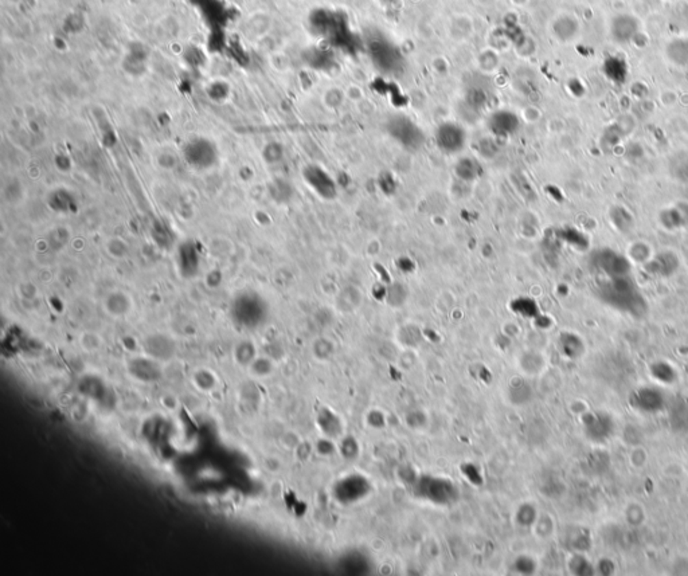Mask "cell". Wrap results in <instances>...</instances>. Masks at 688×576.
<instances>
[{
    "mask_svg": "<svg viewBox=\"0 0 688 576\" xmlns=\"http://www.w3.org/2000/svg\"><path fill=\"white\" fill-rule=\"evenodd\" d=\"M309 26L315 36L326 39L332 47L346 54H357L362 47V40L353 31L350 19L343 11L316 8L309 16Z\"/></svg>",
    "mask_w": 688,
    "mask_h": 576,
    "instance_id": "1",
    "label": "cell"
},
{
    "mask_svg": "<svg viewBox=\"0 0 688 576\" xmlns=\"http://www.w3.org/2000/svg\"><path fill=\"white\" fill-rule=\"evenodd\" d=\"M370 61L381 73L396 74L403 68V54L385 36H375L366 44Z\"/></svg>",
    "mask_w": 688,
    "mask_h": 576,
    "instance_id": "2",
    "label": "cell"
},
{
    "mask_svg": "<svg viewBox=\"0 0 688 576\" xmlns=\"http://www.w3.org/2000/svg\"><path fill=\"white\" fill-rule=\"evenodd\" d=\"M386 131L397 144L409 152L420 150L425 144V133L422 129L403 114L390 117L386 124Z\"/></svg>",
    "mask_w": 688,
    "mask_h": 576,
    "instance_id": "3",
    "label": "cell"
},
{
    "mask_svg": "<svg viewBox=\"0 0 688 576\" xmlns=\"http://www.w3.org/2000/svg\"><path fill=\"white\" fill-rule=\"evenodd\" d=\"M602 298L617 309L626 311L633 315L640 311L641 302H644L626 276L612 278L611 283L602 289Z\"/></svg>",
    "mask_w": 688,
    "mask_h": 576,
    "instance_id": "4",
    "label": "cell"
},
{
    "mask_svg": "<svg viewBox=\"0 0 688 576\" xmlns=\"http://www.w3.org/2000/svg\"><path fill=\"white\" fill-rule=\"evenodd\" d=\"M435 144L445 155H459L468 144V132L456 121H444L435 128Z\"/></svg>",
    "mask_w": 688,
    "mask_h": 576,
    "instance_id": "5",
    "label": "cell"
},
{
    "mask_svg": "<svg viewBox=\"0 0 688 576\" xmlns=\"http://www.w3.org/2000/svg\"><path fill=\"white\" fill-rule=\"evenodd\" d=\"M186 163L196 171H209L217 166L219 153L217 145L209 139H194L183 150Z\"/></svg>",
    "mask_w": 688,
    "mask_h": 576,
    "instance_id": "6",
    "label": "cell"
},
{
    "mask_svg": "<svg viewBox=\"0 0 688 576\" xmlns=\"http://www.w3.org/2000/svg\"><path fill=\"white\" fill-rule=\"evenodd\" d=\"M414 486L420 497L428 499L437 504H449L457 497L456 488L446 480L422 477Z\"/></svg>",
    "mask_w": 688,
    "mask_h": 576,
    "instance_id": "7",
    "label": "cell"
},
{
    "mask_svg": "<svg viewBox=\"0 0 688 576\" xmlns=\"http://www.w3.org/2000/svg\"><path fill=\"white\" fill-rule=\"evenodd\" d=\"M305 184L322 199L333 200L337 196V185L326 170L318 164H309L303 170Z\"/></svg>",
    "mask_w": 688,
    "mask_h": 576,
    "instance_id": "8",
    "label": "cell"
},
{
    "mask_svg": "<svg viewBox=\"0 0 688 576\" xmlns=\"http://www.w3.org/2000/svg\"><path fill=\"white\" fill-rule=\"evenodd\" d=\"M520 127V117L509 109H498L492 112L487 120V128L496 139H508L516 135Z\"/></svg>",
    "mask_w": 688,
    "mask_h": 576,
    "instance_id": "9",
    "label": "cell"
},
{
    "mask_svg": "<svg viewBox=\"0 0 688 576\" xmlns=\"http://www.w3.org/2000/svg\"><path fill=\"white\" fill-rule=\"evenodd\" d=\"M582 425L586 436L597 443L608 441L615 432L613 419L608 414L601 411L586 414L582 419Z\"/></svg>",
    "mask_w": 688,
    "mask_h": 576,
    "instance_id": "10",
    "label": "cell"
},
{
    "mask_svg": "<svg viewBox=\"0 0 688 576\" xmlns=\"http://www.w3.org/2000/svg\"><path fill=\"white\" fill-rule=\"evenodd\" d=\"M370 492V484L361 475H351L335 486V497L342 504H351L363 499Z\"/></svg>",
    "mask_w": 688,
    "mask_h": 576,
    "instance_id": "11",
    "label": "cell"
},
{
    "mask_svg": "<svg viewBox=\"0 0 688 576\" xmlns=\"http://www.w3.org/2000/svg\"><path fill=\"white\" fill-rule=\"evenodd\" d=\"M264 313H265L264 302L255 294H244L235 301L234 315L241 324H257L262 319Z\"/></svg>",
    "mask_w": 688,
    "mask_h": 576,
    "instance_id": "12",
    "label": "cell"
},
{
    "mask_svg": "<svg viewBox=\"0 0 688 576\" xmlns=\"http://www.w3.org/2000/svg\"><path fill=\"white\" fill-rule=\"evenodd\" d=\"M629 402L635 410L647 414L659 413L665 407V396L660 390L653 387L639 389L630 395Z\"/></svg>",
    "mask_w": 688,
    "mask_h": 576,
    "instance_id": "13",
    "label": "cell"
},
{
    "mask_svg": "<svg viewBox=\"0 0 688 576\" xmlns=\"http://www.w3.org/2000/svg\"><path fill=\"white\" fill-rule=\"evenodd\" d=\"M144 351L155 361H168L175 354V341L164 333H155L145 339Z\"/></svg>",
    "mask_w": 688,
    "mask_h": 576,
    "instance_id": "14",
    "label": "cell"
},
{
    "mask_svg": "<svg viewBox=\"0 0 688 576\" xmlns=\"http://www.w3.org/2000/svg\"><path fill=\"white\" fill-rule=\"evenodd\" d=\"M640 22L629 14H620L611 21V36L616 42H629L637 36Z\"/></svg>",
    "mask_w": 688,
    "mask_h": 576,
    "instance_id": "15",
    "label": "cell"
},
{
    "mask_svg": "<svg viewBox=\"0 0 688 576\" xmlns=\"http://www.w3.org/2000/svg\"><path fill=\"white\" fill-rule=\"evenodd\" d=\"M178 265L181 274L191 277L199 269V252L194 241H184L178 248Z\"/></svg>",
    "mask_w": 688,
    "mask_h": 576,
    "instance_id": "16",
    "label": "cell"
},
{
    "mask_svg": "<svg viewBox=\"0 0 688 576\" xmlns=\"http://www.w3.org/2000/svg\"><path fill=\"white\" fill-rule=\"evenodd\" d=\"M133 302L128 293L113 290L104 300V309L112 317H124L132 311Z\"/></svg>",
    "mask_w": 688,
    "mask_h": 576,
    "instance_id": "17",
    "label": "cell"
},
{
    "mask_svg": "<svg viewBox=\"0 0 688 576\" xmlns=\"http://www.w3.org/2000/svg\"><path fill=\"white\" fill-rule=\"evenodd\" d=\"M129 371L131 374L140 380L145 382H153L160 378V367L157 364V361L146 356H139L129 361Z\"/></svg>",
    "mask_w": 688,
    "mask_h": 576,
    "instance_id": "18",
    "label": "cell"
},
{
    "mask_svg": "<svg viewBox=\"0 0 688 576\" xmlns=\"http://www.w3.org/2000/svg\"><path fill=\"white\" fill-rule=\"evenodd\" d=\"M552 34L561 42L573 40L578 36L580 25L578 21L570 15H561L552 22Z\"/></svg>",
    "mask_w": 688,
    "mask_h": 576,
    "instance_id": "19",
    "label": "cell"
},
{
    "mask_svg": "<svg viewBox=\"0 0 688 576\" xmlns=\"http://www.w3.org/2000/svg\"><path fill=\"white\" fill-rule=\"evenodd\" d=\"M455 175L459 181L464 183H472L477 181L481 175V164L474 157H461L457 160L455 166Z\"/></svg>",
    "mask_w": 688,
    "mask_h": 576,
    "instance_id": "20",
    "label": "cell"
},
{
    "mask_svg": "<svg viewBox=\"0 0 688 576\" xmlns=\"http://www.w3.org/2000/svg\"><path fill=\"white\" fill-rule=\"evenodd\" d=\"M665 54L668 60L678 66L688 65V38H676L671 40L665 47Z\"/></svg>",
    "mask_w": 688,
    "mask_h": 576,
    "instance_id": "21",
    "label": "cell"
},
{
    "mask_svg": "<svg viewBox=\"0 0 688 576\" xmlns=\"http://www.w3.org/2000/svg\"><path fill=\"white\" fill-rule=\"evenodd\" d=\"M559 345L562 352L570 359L580 358L583 354V343L574 333H562L559 339Z\"/></svg>",
    "mask_w": 688,
    "mask_h": 576,
    "instance_id": "22",
    "label": "cell"
},
{
    "mask_svg": "<svg viewBox=\"0 0 688 576\" xmlns=\"http://www.w3.org/2000/svg\"><path fill=\"white\" fill-rule=\"evenodd\" d=\"M466 104L473 109V110H481L488 105L489 101V94L488 92L481 88V86H471L466 92Z\"/></svg>",
    "mask_w": 688,
    "mask_h": 576,
    "instance_id": "23",
    "label": "cell"
},
{
    "mask_svg": "<svg viewBox=\"0 0 688 576\" xmlns=\"http://www.w3.org/2000/svg\"><path fill=\"white\" fill-rule=\"evenodd\" d=\"M318 423L322 428V430L326 432L327 435H329V436H336L340 432V421H339V418L333 413H331L329 410H327V408H323L319 413Z\"/></svg>",
    "mask_w": 688,
    "mask_h": 576,
    "instance_id": "24",
    "label": "cell"
},
{
    "mask_svg": "<svg viewBox=\"0 0 688 576\" xmlns=\"http://www.w3.org/2000/svg\"><path fill=\"white\" fill-rule=\"evenodd\" d=\"M651 374L656 380L663 384H671L676 380V371L668 363H656L651 367Z\"/></svg>",
    "mask_w": 688,
    "mask_h": 576,
    "instance_id": "25",
    "label": "cell"
},
{
    "mask_svg": "<svg viewBox=\"0 0 688 576\" xmlns=\"http://www.w3.org/2000/svg\"><path fill=\"white\" fill-rule=\"evenodd\" d=\"M234 355H235V361H238L240 364H242V365H251L253 363L254 359L257 358L255 356V347H254L253 343L248 341V340L238 343L237 347H235Z\"/></svg>",
    "mask_w": 688,
    "mask_h": 576,
    "instance_id": "26",
    "label": "cell"
},
{
    "mask_svg": "<svg viewBox=\"0 0 688 576\" xmlns=\"http://www.w3.org/2000/svg\"><path fill=\"white\" fill-rule=\"evenodd\" d=\"M311 65H312V68H315L318 70H329L335 65V57L328 50H323V49L315 50L312 53Z\"/></svg>",
    "mask_w": 688,
    "mask_h": 576,
    "instance_id": "27",
    "label": "cell"
},
{
    "mask_svg": "<svg viewBox=\"0 0 688 576\" xmlns=\"http://www.w3.org/2000/svg\"><path fill=\"white\" fill-rule=\"evenodd\" d=\"M512 309L524 317H534L538 315V308L533 300L528 298H519L512 302Z\"/></svg>",
    "mask_w": 688,
    "mask_h": 576,
    "instance_id": "28",
    "label": "cell"
},
{
    "mask_svg": "<svg viewBox=\"0 0 688 576\" xmlns=\"http://www.w3.org/2000/svg\"><path fill=\"white\" fill-rule=\"evenodd\" d=\"M477 150L479 153L485 157V159H494L500 148H499V144L496 143V138H485V139H481L477 144Z\"/></svg>",
    "mask_w": 688,
    "mask_h": 576,
    "instance_id": "29",
    "label": "cell"
},
{
    "mask_svg": "<svg viewBox=\"0 0 688 576\" xmlns=\"http://www.w3.org/2000/svg\"><path fill=\"white\" fill-rule=\"evenodd\" d=\"M629 258L632 261H636V262H643V263H647L648 259H650V254H651V250L647 245V242H633V245L629 248Z\"/></svg>",
    "mask_w": 688,
    "mask_h": 576,
    "instance_id": "30",
    "label": "cell"
},
{
    "mask_svg": "<svg viewBox=\"0 0 688 576\" xmlns=\"http://www.w3.org/2000/svg\"><path fill=\"white\" fill-rule=\"evenodd\" d=\"M107 252L110 257L121 259V258L127 257V254L129 252V248H128L127 242L123 241L121 238H112L107 242Z\"/></svg>",
    "mask_w": 688,
    "mask_h": 576,
    "instance_id": "31",
    "label": "cell"
},
{
    "mask_svg": "<svg viewBox=\"0 0 688 576\" xmlns=\"http://www.w3.org/2000/svg\"><path fill=\"white\" fill-rule=\"evenodd\" d=\"M101 344H103L101 337L94 332H85L81 336V345L88 352H94V351L100 350Z\"/></svg>",
    "mask_w": 688,
    "mask_h": 576,
    "instance_id": "32",
    "label": "cell"
},
{
    "mask_svg": "<svg viewBox=\"0 0 688 576\" xmlns=\"http://www.w3.org/2000/svg\"><path fill=\"white\" fill-rule=\"evenodd\" d=\"M283 155H284V150H283V146L277 143H270V144L266 145L265 150H264V159L269 163V164H273V163H279L281 159H283Z\"/></svg>",
    "mask_w": 688,
    "mask_h": 576,
    "instance_id": "33",
    "label": "cell"
},
{
    "mask_svg": "<svg viewBox=\"0 0 688 576\" xmlns=\"http://www.w3.org/2000/svg\"><path fill=\"white\" fill-rule=\"evenodd\" d=\"M249 367L254 375L266 376L272 371V361L266 358H255Z\"/></svg>",
    "mask_w": 688,
    "mask_h": 576,
    "instance_id": "34",
    "label": "cell"
},
{
    "mask_svg": "<svg viewBox=\"0 0 688 576\" xmlns=\"http://www.w3.org/2000/svg\"><path fill=\"white\" fill-rule=\"evenodd\" d=\"M672 422L678 423V428H688V406L682 404L678 406V408H674L672 411Z\"/></svg>",
    "mask_w": 688,
    "mask_h": 576,
    "instance_id": "35",
    "label": "cell"
},
{
    "mask_svg": "<svg viewBox=\"0 0 688 576\" xmlns=\"http://www.w3.org/2000/svg\"><path fill=\"white\" fill-rule=\"evenodd\" d=\"M535 520V509L531 505H523L518 513V521L522 525H531Z\"/></svg>",
    "mask_w": 688,
    "mask_h": 576,
    "instance_id": "36",
    "label": "cell"
},
{
    "mask_svg": "<svg viewBox=\"0 0 688 576\" xmlns=\"http://www.w3.org/2000/svg\"><path fill=\"white\" fill-rule=\"evenodd\" d=\"M342 453H343V456H346L348 458L355 457L358 454V445H357V442L353 438H347L346 441H343Z\"/></svg>",
    "mask_w": 688,
    "mask_h": 576,
    "instance_id": "37",
    "label": "cell"
},
{
    "mask_svg": "<svg viewBox=\"0 0 688 576\" xmlns=\"http://www.w3.org/2000/svg\"><path fill=\"white\" fill-rule=\"evenodd\" d=\"M516 570L519 573H522V574H531V573H534L535 566H534V562L531 559L520 558L516 562Z\"/></svg>",
    "mask_w": 688,
    "mask_h": 576,
    "instance_id": "38",
    "label": "cell"
},
{
    "mask_svg": "<svg viewBox=\"0 0 688 576\" xmlns=\"http://www.w3.org/2000/svg\"><path fill=\"white\" fill-rule=\"evenodd\" d=\"M576 563H577V567H574L573 570L577 574H590V571H593V568L590 567V564L585 559H582V558L576 559Z\"/></svg>",
    "mask_w": 688,
    "mask_h": 576,
    "instance_id": "39",
    "label": "cell"
},
{
    "mask_svg": "<svg viewBox=\"0 0 688 576\" xmlns=\"http://www.w3.org/2000/svg\"><path fill=\"white\" fill-rule=\"evenodd\" d=\"M318 450L322 454H331L333 451V446L328 441H320L318 445Z\"/></svg>",
    "mask_w": 688,
    "mask_h": 576,
    "instance_id": "40",
    "label": "cell"
},
{
    "mask_svg": "<svg viewBox=\"0 0 688 576\" xmlns=\"http://www.w3.org/2000/svg\"><path fill=\"white\" fill-rule=\"evenodd\" d=\"M370 423L372 426H382L383 425V417L379 413H372L370 415Z\"/></svg>",
    "mask_w": 688,
    "mask_h": 576,
    "instance_id": "41",
    "label": "cell"
},
{
    "mask_svg": "<svg viewBox=\"0 0 688 576\" xmlns=\"http://www.w3.org/2000/svg\"><path fill=\"white\" fill-rule=\"evenodd\" d=\"M379 1H381V3H383V4H394V3H397L398 0H379Z\"/></svg>",
    "mask_w": 688,
    "mask_h": 576,
    "instance_id": "42",
    "label": "cell"
}]
</instances>
